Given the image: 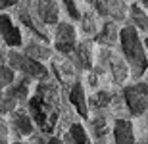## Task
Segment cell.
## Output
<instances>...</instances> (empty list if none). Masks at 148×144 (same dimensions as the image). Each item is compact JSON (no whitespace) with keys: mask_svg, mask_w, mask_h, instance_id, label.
I'll return each instance as SVG.
<instances>
[{"mask_svg":"<svg viewBox=\"0 0 148 144\" xmlns=\"http://www.w3.org/2000/svg\"><path fill=\"white\" fill-rule=\"evenodd\" d=\"M29 110L40 131L52 133L58 121V92L50 83H42L29 102Z\"/></svg>","mask_w":148,"mask_h":144,"instance_id":"obj_1","label":"cell"},{"mask_svg":"<svg viewBox=\"0 0 148 144\" xmlns=\"http://www.w3.org/2000/svg\"><path fill=\"white\" fill-rule=\"evenodd\" d=\"M119 39H121V46H123V54H125L127 66L131 69V73L135 77H140L148 67V60H146V52L144 46L140 42L135 27H123L119 31Z\"/></svg>","mask_w":148,"mask_h":144,"instance_id":"obj_2","label":"cell"},{"mask_svg":"<svg viewBox=\"0 0 148 144\" xmlns=\"http://www.w3.org/2000/svg\"><path fill=\"white\" fill-rule=\"evenodd\" d=\"M125 102L133 115H140L148 110V85L137 83L125 89Z\"/></svg>","mask_w":148,"mask_h":144,"instance_id":"obj_3","label":"cell"},{"mask_svg":"<svg viewBox=\"0 0 148 144\" xmlns=\"http://www.w3.org/2000/svg\"><path fill=\"white\" fill-rule=\"evenodd\" d=\"M10 61H12V66H14V67H17L19 71L27 73V75H31V77H38V79H46V77H48L46 67H44L42 63H38L37 60L29 58V56L12 52V54H10Z\"/></svg>","mask_w":148,"mask_h":144,"instance_id":"obj_4","label":"cell"},{"mask_svg":"<svg viewBox=\"0 0 148 144\" xmlns=\"http://www.w3.org/2000/svg\"><path fill=\"white\" fill-rule=\"evenodd\" d=\"M75 29L69 25V23H62V25H58V31H56V48L60 50V52H71L73 48H75Z\"/></svg>","mask_w":148,"mask_h":144,"instance_id":"obj_5","label":"cell"},{"mask_svg":"<svg viewBox=\"0 0 148 144\" xmlns=\"http://www.w3.org/2000/svg\"><path fill=\"white\" fill-rule=\"evenodd\" d=\"M0 33H2V39H4L6 44H10V46H19L21 44L19 29L12 23L10 16H6V14L0 16Z\"/></svg>","mask_w":148,"mask_h":144,"instance_id":"obj_6","label":"cell"},{"mask_svg":"<svg viewBox=\"0 0 148 144\" xmlns=\"http://www.w3.org/2000/svg\"><path fill=\"white\" fill-rule=\"evenodd\" d=\"M96 8L102 16L114 17V19H123L127 10L123 0H96Z\"/></svg>","mask_w":148,"mask_h":144,"instance_id":"obj_7","label":"cell"},{"mask_svg":"<svg viewBox=\"0 0 148 144\" xmlns=\"http://www.w3.org/2000/svg\"><path fill=\"white\" fill-rule=\"evenodd\" d=\"M114 139H115V144H135L133 125L125 119H117L114 123Z\"/></svg>","mask_w":148,"mask_h":144,"instance_id":"obj_8","label":"cell"},{"mask_svg":"<svg viewBox=\"0 0 148 144\" xmlns=\"http://www.w3.org/2000/svg\"><path fill=\"white\" fill-rule=\"evenodd\" d=\"M37 14L44 23L58 21V6L54 0H37Z\"/></svg>","mask_w":148,"mask_h":144,"instance_id":"obj_9","label":"cell"},{"mask_svg":"<svg viewBox=\"0 0 148 144\" xmlns=\"http://www.w3.org/2000/svg\"><path fill=\"white\" fill-rule=\"evenodd\" d=\"M69 100H71V104L77 108V111L83 117H87V98H85V90H83L81 83L73 85L71 92H69Z\"/></svg>","mask_w":148,"mask_h":144,"instance_id":"obj_10","label":"cell"},{"mask_svg":"<svg viewBox=\"0 0 148 144\" xmlns=\"http://www.w3.org/2000/svg\"><path fill=\"white\" fill-rule=\"evenodd\" d=\"M67 144H90L87 131H85L79 123L71 125L69 133H67Z\"/></svg>","mask_w":148,"mask_h":144,"instance_id":"obj_11","label":"cell"},{"mask_svg":"<svg viewBox=\"0 0 148 144\" xmlns=\"http://www.w3.org/2000/svg\"><path fill=\"white\" fill-rule=\"evenodd\" d=\"M14 123H16V129H17L21 134H31V133H33V123H31L29 115H25L23 111L16 113V119H14Z\"/></svg>","mask_w":148,"mask_h":144,"instance_id":"obj_12","label":"cell"},{"mask_svg":"<svg viewBox=\"0 0 148 144\" xmlns=\"http://www.w3.org/2000/svg\"><path fill=\"white\" fill-rule=\"evenodd\" d=\"M117 27H115L114 23H106L104 29H102V33L98 35V40L100 42H104V44H114L115 39H117Z\"/></svg>","mask_w":148,"mask_h":144,"instance_id":"obj_13","label":"cell"},{"mask_svg":"<svg viewBox=\"0 0 148 144\" xmlns=\"http://www.w3.org/2000/svg\"><path fill=\"white\" fill-rule=\"evenodd\" d=\"M131 16H133V21L137 23L138 29L148 31V16L140 10V8H138V6H133V8H131Z\"/></svg>","mask_w":148,"mask_h":144,"instance_id":"obj_14","label":"cell"},{"mask_svg":"<svg viewBox=\"0 0 148 144\" xmlns=\"http://www.w3.org/2000/svg\"><path fill=\"white\" fill-rule=\"evenodd\" d=\"M12 81H14V73H12L8 67L0 66V87H2V85L12 83Z\"/></svg>","mask_w":148,"mask_h":144,"instance_id":"obj_15","label":"cell"},{"mask_svg":"<svg viewBox=\"0 0 148 144\" xmlns=\"http://www.w3.org/2000/svg\"><path fill=\"white\" fill-rule=\"evenodd\" d=\"M110 100H112V96L108 94V92H98V94H94V104L96 106H106Z\"/></svg>","mask_w":148,"mask_h":144,"instance_id":"obj_16","label":"cell"},{"mask_svg":"<svg viewBox=\"0 0 148 144\" xmlns=\"http://www.w3.org/2000/svg\"><path fill=\"white\" fill-rule=\"evenodd\" d=\"M64 4H66L67 12H69V16L73 19H79V12H77V6H75V0H64Z\"/></svg>","mask_w":148,"mask_h":144,"instance_id":"obj_17","label":"cell"},{"mask_svg":"<svg viewBox=\"0 0 148 144\" xmlns=\"http://www.w3.org/2000/svg\"><path fill=\"white\" fill-rule=\"evenodd\" d=\"M19 0H0V8H8V6H14Z\"/></svg>","mask_w":148,"mask_h":144,"instance_id":"obj_18","label":"cell"},{"mask_svg":"<svg viewBox=\"0 0 148 144\" xmlns=\"http://www.w3.org/2000/svg\"><path fill=\"white\" fill-rule=\"evenodd\" d=\"M0 144H6V133L2 131V127H0Z\"/></svg>","mask_w":148,"mask_h":144,"instance_id":"obj_19","label":"cell"},{"mask_svg":"<svg viewBox=\"0 0 148 144\" xmlns=\"http://www.w3.org/2000/svg\"><path fill=\"white\" fill-rule=\"evenodd\" d=\"M48 144H62V140H60V139H52Z\"/></svg>","mask_w":148,"mask_h":144,"instance_id":"obj_20","label":"cell"},{"mask_svg":"<svg viewBox=\"0 0 148 144\" xmlns=\"http://www.w3.org/2000/svg\"><path fill=\"white\" fill-rule=\"evenodd\" d=\"M144 6H146V8H148V0H144Z\"/></svg>","mask_w":148,"mask_h":144,"instance_id":"obj_21","label":"cell"},{"mask_svg":"<svg viewBox=\"0 0 148 144\" xmlns=\"http://www.w3.org/2000/svg\"><path fill=\"white\" fill-rule=\"evenodd\" d=\"M144 44H146V48H148V37H146V42H144Z\"/></svg>","mask_w":148,"mask_h":144,"instance_id":"obj_22","label":"cell"},{"mask_svg":"<svg viewBox=\"0 0 148 144\" xmlns=\"http://www.w3.org/2000/svg\"><path fill=\"white\" fill-rule=\"evenodd\" d=\"M19 144H25V142H19Z\"/></svg>","mask_w":148,"mask_h":144,"instance_id":"obj_23","label":"cell"}]
</instances>
